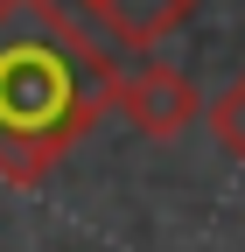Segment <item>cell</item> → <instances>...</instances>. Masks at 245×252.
I'll use <instances>...</instances> for the list:
<instances>
[{
	"mask_svg": "<svg viewBox=\"0 0 245 252\" xmlns=\"http://www.w3.org/2000/svg\"><path fill=\"white\" fill-rule=\"evenodd\" d=\"M112 77L119 63L56 0H0V175L35 189L112 112Z\"/></svg>",
	"mask_w": 245,
	"mask_h": 252,
	"instance_id": "obj_1",
	"label": "cell"
},
{
	"mask_svg": "<svg viewBox=\"0 0 245 252\" xmlns=\"http://www.w3.org/2000/svg\"><path fill=\"white\" fill-rule=\"evenodd\" d=\"M112 112H126V126L140 140H182L203 119V91L175 63H140V70L112 77Z\"/></svg>",
	"mask_w": 245,
	"mask_h": 252,
	"instance_id": "obj_2",
	"label": "cell"
},
{
	"mask_svg": "<svg viewBox=\"0 0 245 252\" xmlns=\"http://www.w3.org/2000/svg\"><path fill=\"white\" fill-rule=\"evenodd\" d=\"M84 14L98 21V35L112 49H161L196 14V0H84Z\"/></svg>",
	"mask_w": 245,
	"mask_h": 252,
	"instance_id": "obj_3",
	"label": "cell"
},
{
	"mask_svg": "<svg viewBox=\"0 0 245 252\" xmlns=\"http://www.w3.org/2000/svg\"><path fill=\"white\" fill-rule=\"evenodd\" d=\"M203 126H210V140H217L224 161H231V168H245V70H231L217 91H210Z\"/></svg>",
	"mask_w": 245,
	"mask_h": 252,
	"instance_id": "obj_4",
	"label": "cell"
}]
</instances>
